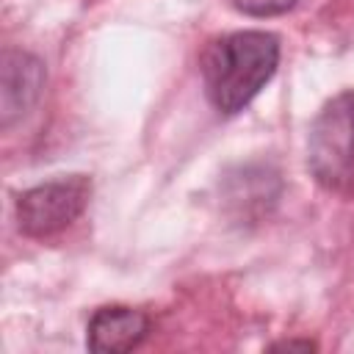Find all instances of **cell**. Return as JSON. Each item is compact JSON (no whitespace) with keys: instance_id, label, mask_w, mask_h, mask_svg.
I'll return each mask as SVG.
<instances>
[{"instance_id":"obj_7","label":"cell","mask_w":354,"mask_h":354,"mask_svg":"<svg viewBox=\"0 0 354 354\" xmlns=\"http://www.w3.org/2000/svg\"><path fill=\"white\" fill-rule=\"evenodd\" d=\"M318 346L313 340H279L271 346V351H315Z\"/></svg>"},{"instance_id":"obj_6","label":"cell","mask_w":354,"mask_h":354,"mask_svg":"<svg viewBox=\"0 0 354 354\" xmlns=\"http://www.w3.org/2000/svg\"><path fill=\"white\" fill-rule=\"evenodd\" d=\"M299 0H232V6L249 17H277L296 6Z\"/></svg>"},{"instance_id":"obj_1","label":"cell","mask_w":354,"mask_h":354,"mask_svg":"<svg viewBox=\"0 0 354 354\" xmlns=\"http://www.w3.org/2000/svg\"><path fill=\"white\" fill-rule=\"evenodd\" d=\"M279 39L266 30H235L207 44L202 55V83L210 105L221 113L243 111L274 77Z\"/></svg>"},{"instance_id":"obj_5","label":"cell","mask_w":354,"mask_h":354,"mask_svg":"<svg viewBox=\"0 0 354 354\" xmlns=\"http://www.w3.org/2000/svg\"><path fill=\"white\" fill-rule=\"evenodd\" d=\"M149 332V315L127 307V304H108L100 307L88 321L86 343L94 354H124L133 351Z\"/></svg>"},{"instance_id":"obj_3","label":"cell","mask_w":354,"mask_h":354,"mask_svg":"<svg viewBox=\"0 0 354 354\" xmlns=\"http://www.w3.org/2000/svg\"><path fill=\"white\" fill-rule=\"evenodd\" d=\"M91 180L86 174L58 177L41 185H33L17 199L19 230L30 238H47L66 230L88 205Z\"/></svg>"},{"instance_id":"obj_2","label":"cell","mask_w":354,"mask_h":354,"mask_svg":"<svg viewBox=\"0 0 354 354\" xmlns=\"http://www.w3.org/2000/svg\"><path fill=\"white\" fill-rule=\"evenodd\" d=\"M307 163L313 177L340 191L354 180V91L329 100L310 127Z\"/></svg>"},{"instance_id":"obj_4","label":"cell","mask_w":354,"mask_h":354,"mask_svg":"<svg viewBox=\"0 0 354 354\" xmlns=\"http://www.w3.org/2000/svg\"><path fill=\"white\" fill-rule=\"evenodd\" d=\"M44 88V66L36 55L22 50H8L3 55V83H0V119L11 127L22 119Z\"/></svg>"}]
</instances>
